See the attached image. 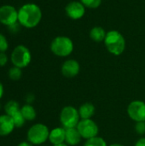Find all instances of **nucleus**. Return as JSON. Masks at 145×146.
I'll return each mask as SVG.
<instances>
[{"mask_svg": "<svg viewBox=\"0 0 145 146\" xmlns=\"http://www.w3.org/2000/svg\"><path fill=\"white\" fill-rule=\"evenodd\" d=\"M42 19L41 9L35 3H26L18 10V21L26 28H33Z\"/></svg>", "mask_w": 145, "mask_h": 146, "instance_id": "nucleus-1", "label": "nucleus"}, {"mask_svg": "<svg viewBox=\"0 0 145 146\" xmlns=\"http://www.w3.org/2000/svg\"><path fill=\"white\" fill-rule=\"evenodd\" d=\"M103 42L108 51L114 56L121 55L126 49V39L117 30L109 31Z\"/></svg>", "mask_w": 145, "mask_h": 146, "instance_id": "nucleus-2", "label": "nucleus"}, {"mask_svg": "<svg viewBox=\"0 0 145 146\" xmlns=\"http://www.w3.org/2000/svg\"><path fill=\"white\" fill-rule=\"evenodd\" d=\"M52 53L60 57H66L71 55L73 50V43L72 39L66 36L56 37L50 44Z\"/></svg>", "mask_w": 145, "mask_h": 146, "instance_id": "nucleus-3", "label": "nucleus"}, {"mask_svg": "<svg viewBox=\"0 0 145 146\" xmlns=\"http://www.w3.org/2000/svg\"><path fill=\"white\" fill-rule=\"evenodd\" d=\"M50 131L48 127L42 124L37 123L32 126L27 132V139L32 145H42L49 139Z\"/></svg>", "mask_w": 145, "mask_h": 146, "instance_id": "nucleus-4", "label": "nucleus"}, {"mask_svg": "<svg viewBox=\"0 0 145 146\" xmlns=\"http://www.w3.org/2000/svg\"><path fill=\"white\" fill-rule=\"evenodd\" d=\"M79 118V110L73 106H66L60 113V122L65 129L77 127L80 121Z\"/></svg>", "mask_w": 145, "mask_h": 146, "instance_id": "nucleus-5", "label": "nucleus"}, {"mask_svg": "<svg viewBox=\"0 0 145 146\" xmlns=\"http://www.w3.org/2000/svg\"><path fill=\"white\" fill-rule=\"evenodd\" d=\"M32 60V55L25 45L16 46L11 54V62L15 67L23 68L27 67Z\"/></svg>", "mask_w": 145, "mask_h": 146, "instance_id": "nucleus-6", "label": "nucleus"}, {"mask_svg": "<svg viewBox=\"0 0 145 146\" xmlns=\"http://www.w3.org/2000/svg\"><path fill=\"white\" fill-rule=\"evenodd\" d=\"M77 129L83 139H90L98 134V127L91 119H81L77 126Z\"/></svg>", "mask_w": 145, "mask_h": 146, "instance_id": "nucleus-7", "label": "nucleus"}, {"mask_svg": "<svg viewBox=\"0 0 145 146\" xmlns=\"http://www.w3.org/2000/svg\"><path fill=\"white\" fill-rule=\"evenodd\" d=\"M127 114L136 122L145 121V103L139 100L132 101L127 107Z\"/></svg>", "mask_w": 145, "mask_h": 146, "instance_id": "nucleus-8", "label": "nucleus"}, {"mask_svg": "<svg viewBox=\"0 0 145 146\" xmlns=\"http://www.w3.org/2000/svg\"><path fill=\"white\" fill-rule=\"evenodd\" d=\"M18 21V11L11 5H3L0 7V22L8 27L12 26Z\"/></svg>", "mask_w": 145, "mask_h": 146, "instance_id": "nucleus-9", "label": "nucleus"}, {"mask_svg": "<svg viewBox=\"0 0 145 146\" xmlns=\"http://www.w3.org/2000/svg\"><path fill=\"white\" fill-rule=\"evenodd\" d=\"M65 12L70 19L79 20L85 15V7L80 1H72L66 5Z\"/></svg>", "mask_w": 145, "mask_h": 146, "instance_id": "nucleus-10", "label": "nucleus"}, {"mask_svg": "<svg viewBox=\"0 0 145 146\" xmlns=\"http://www.w3.org/2000/svg\"><path fill=\"white\" fill-rule=\"evenodd\" d=\"M80 66L79 63L74 59L66 60L62 65V74L66 78H73L79 73Z\"/></svg>", "mask_w": 145, "mask_h": 146, "instance_id": "nucleus-11", "label": "nucleus"}, {"mask_svg": "<svg viewBox=\"0 0 145 146\" xmlns=\"http://www.w3.org/2000/svg\"><path fill=\"white\" fill-rule=\"evenodd\" d=\"M15 127L11 116L8 115H0V136H7L10 134Z\"/></svg>", "mask_w": 145, "mask_h": 146, "instance_id": "nucleus-12", "label": "nucleus"}, {"mask_svg": "<svg viewBox=\"0 0 145 146\" xmlns=\"http://www.w3.org/2000/svg\"><path fill=\"white\" fill-rule=\"evenodd\" d=\"M66 139V129L64 127H56L50 131L49 140L53 145L63 144Z\"/></svg>", "mask_w": 145, "mask_h": 146, "instance_id": "nucleus-13", "label": "nucleus"}, {"mask_svg": "<svg viewBox=\"0 0 145 146\" xmlns=\"http://www.w3.org/2000/svg\"><path fill=\"white\" fill-rule=\"evenodd\" d=\"M81 135L79 133L77 127L66 129V139L65 142L68 145L75 146L79 145L81 141Z\"/></svg>", "mask_w": 145, "mask_h": 146, "instance_id": "nucleus-14", "label": "nucleus"}, {"mask_svg": "<svg viewBox=\"0 0 145 146\" xmlns=\"http://www.w3.org/2000/svg\"><path fill=\"white\" fill-rule=\"evenodd\" d=\"M95 106L91 103H85L79 109V116L81 119H91L95 114Z\"/></svg>", "mask_w": 145, "mask_h": 146, "instance_id": "nucleus-15", "label": "nucleus"}, {"mask_svg": "<svg viewBox=\"0 0 145 146\" xmlns=\"http://www.w3.org/2000/svg\"><path fill=\"white\" fill-rule=\"evenodd\" d=\"M107 33L105 32V30L99 26H96L94 27H92L90 31V38L97 43H100L104 41L105 37H106Z\"/></svg>", "mask_w": 145, "mask_h": 146, "instance_id": "nucleus-16", "label": "nucleus"}, {"mask_svg": "<svg viewBox=\"0 0 145 146\" xmlns=\"http://www.w3.org/2000/svg\"><path fill=\"white\" fill-rule=\"evenodd\" d=\"M21 112L26 121H33L36 118V111L30 104H25L21 108Z\"/></svg>", "mask_w": 145, "mask_h": 146, "instance_id": "nucleus-17", "label": "nucleus"}, {"mask_svg": "<svg viewBox=\"0 0 145 146\" xmlns=\"http://www.w3.org/2000/svg\"><path fill=\"white\" fill-rule=\"evenodd\" d=\"M4 110H5L6 115H9V116H12V115H14L15 113H17L18 111H20L21 109H20L19 104H18L16 101L11 100V101H9V102L5 104V106H4Z\"/></svg>", "mask_w": 145, "mask_h": 146, "instance_id": "nucleus-18", "label": "nucleus"}, {"mask_svg": "<svg viewBox=\"0 0 145 146\" xmlns=\"http://www.w3.org/2000/svg\"><path fill=\"white\" fill-rule=\"evenodd\" d=\"M84 146H108L106 141L101 137H94L92 139H87Z\"/></svg>", "mask_w": 145, "mask_h": 146, "instance_id": "nucleus-19", "label": "nucleus"}, {"mask_svg": "<svg viewBox=\"0 0 145 146\" xmlns=\"http://www.w3.org/2000/svg\"><path fill=\"white\" fill-rule=\"evenodd\" d=\"M22 75V72H21V68H17V67H13L9 70V77L10 80H18L21 78Z\"/></svg>", "mask_w": 145, "mask_h": 146, "instance_id": "nucleus-20", "label": "nucleus"}, {"mask_svg": "<svg viewBox=\"0 0 145 146\" xmlns=\"http://www.w3.org/2000/svg\"><path fill=\"white\" fill-rule=\"evenodd\" d=\"M11 117H12V119H13V121H14V123H15V127H21L24 125L25 121H26V120H25V118L23 117V115H22L21 110L18 111L17 113H15V114L14 115H12Z\"/></svg>", "mask_w": 145, "mask_h": 146, "instance_id": "nucleus-21", "label": "nucleus"}, {"mask_svg": "<svg viewBox=\"0 0 145 146\" xmlns=\"http://www.w3.org/2000/svg\"><path fill=\"white\" fill-rule=\"evenodd\" d=\"M79 1L83 3V5L85 8L88 9H97L102 3V0H79Z\"/></svg>", "mask_w": 145, "mask_h": 146, "instance_id": "nucleus-22", "label": "nucleus"}, {"mask_svg": "<svg viewBox=\"0 0 145 146\" xmlns=\"http://www.w3.org/2000/svg\"><path fill=\"white\" fill-rule=\"evenodd\" d=\"M8 47H9V44L6 38L4 37V35L0 33V52L6 51L8 50Z\"/></svg>", "mask_w": 145, "mask_h": 146, "instance_id": "nucleus-23", "label": "nucleus"}, {"mask_svg": "<svg viewBox=\"0 0 145 146\" xmlns=\"http://www.w3.org/2000/svg\"><path fill=\"white\" fill-rule=\"evenodd\" d=\"M135 131L139 135H144V134H145V121L136 122Z\"/></svg>", "mask_w": 145, "mask_h": 146, "instance_id": "nucleus-24", "label": "nucleus"}, {"mask_svg": "<svg viewBox=\"0 0 145 146\" xmlns=\"http://www.w3.org/2000/svg\"><path fill=\"white\" fill-rule=\"evenodd\" d=\"M8 62V56L4 52H0V67H3Z\"/></svg>", "mask_w": 145, "mask_h": 146, "instance_id": "nucleus-25", "label": "nucleus"}, {"mask_svg": "<svg viewBox=\"0 0 145 146\" xmlns=\"http://www.w3.org/2000/svg\"><path fill=\"white\" fill-rule=\"evenodd\" d=\"M135 146H145V138H141L140 139H138L136 142Z\"/></svg>", "mask_w": 145, "mask_h": 146, "instance_id": "nucleus-26", "label": "nucleus"}, {"mask_svg": "<svg viewBox=\"0 0 145 146\" xmlns=\"http://www.w3.org/2000/svg\"><path fill=\"white\" fill-rule=\"evenodd\" d=\"M33 100H34V96H33V95H32V94L27 95V96H26V101L27 102V104H30L32 102H33Z\"/></svg>", "mask_w": 145, "mask_h": 146, "instance_id": "nucleus-27", "label": "nucleus"}, {"mask_svg": "<svg viewBox=\"0 0 145 146\" xmlns=\"http://www.w3.org/2000/svg\"><path fill=\"white\" fill-rule=\"evenodd\" d=\"M18 146H32V144H31L30 142H26V141H24V142H21V143H20Z\"/></svg>", "mask_w": 145, "mask_h": 146, "instance_id": "nucleus-28", "label": "nucleus"}, {"mask_svg": "<svg viewBox=\"0 0 145 146\" xmlns=\"http://www.w3.org/2000/svg\"><path fill=\"white\" fill-rule=\"evenodd\" d=\"M3 86L2 83L0 82V98L3 97Z\"/></svg>", "mask_w": 145, "mask_h": 146, "instance_id": "nucleus-29", "label": "nucleus"}, {"mask_svg": "<svg viewBox=\"0 0 145 146\" xmlns=\"http://www.w3.org/2000/svg\"><path fill=\"white\" fill-rule=\"evenodd\" d=\"M53 146H68L67 144H60V145H53Z\"/></svg>", "mask_w": 145, "mask_h": 146, "instance_id": "nucleus-30", "label": "nucleus"}, {"mask_svg": "<svg viewBox=\"0 0 145 146\" xmlns=\"http://www.w3.org/2000/svg\"><path fill=\"white\" fill-rule=\"evenodd\" d=\"M109 146H124L122 145H121V144H113V145H111Z\"/></svg>", "mask_w": 145, "mask_h": 146, "instance_id": "nucleus-31", "label": "nucleus"}]
</instances>
